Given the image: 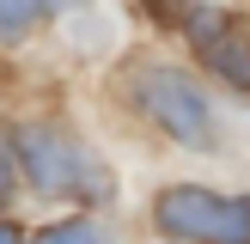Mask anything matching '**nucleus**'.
I'll return each instance as SVG.
<instances>
[{"mask_svg":"<svg viewBox=\"0 0 250 244\" xmlns=\"http://www.w3.org/2000/svg\"><path fill=\"white\" fill-rule=\"evenodd\" d=\"M141 104H146V116L165 134H177V141H208V98H202L195 80H183V73H171V67H153V73H141Z\"/></svg>","mask_w":250,"mask_h":244,"instance_id":"3","label":"nucleus"},{"mask_svg":"<svg viewBox=\"0 0 250 244\" xmlns=\"http://www.w3.org/2000/svg\"><path fill=\"white\" fill-rule=\"evenodd\" d=\"M153 220L171 238L195 244H250V202L244 195H214V189H165Z\"/></svg>","mask_w":250,"mask_h":244,"instance_id":"1","label":"nucleus"},{"mask_svg":"<svg viewBox=\"0 0 250 244\" xmlns=\"http://www.w3.org/2000/svg\"><path fill=\"white\" fill-rule=\"evenodd\" d=\"M0 244H24V232H19V226L6 220V226H0Z\"/></svg>","mask_w":250,"mask_h":244,"instance_id":"8","label":"nucleus"},{"mask_svg":"<svg viewBox=\"0 0 250 244\" xmlns=\"http://www.w3.org/2000/svg\"><path fill=\"white\" fill-rule=\"evenodd\" d=\"M37 244H104V238H98L92 220H61V226H49Z\"/></svg>","mask_w":250,"mask_h":244,"instance_id":"5","label":"nucleus"},{"mask_svg":"<svg viewBox=\"0 0 250 244\" xmlns=\"http://www.w3.org/2000/svg\"><path fill=\"white\" fill-rule=\"evenodd\" d=\"M208 55H214V67L226 73L232 85H250V61H244V43H214Z\"/></svg>","mask_w":250,"mask_h":244,"instance_id":"4","label":"nucleus"},{"mask_svg":"<svg viewBox=\"0 0 250 244\" xmlns=\"http://www.w3.org/2000/svg\"><path fill=\"white\" fill-rule=\"evenodd\" d=\"M12 141H0V202H12Z\"/></svg>","mask_w":250,"mask_h":244,"instance_id":"6","label":"nucleus"},{"mask_svg":"<svg viewBox=\"0 0 250 244\" xmlns=\"http://www.w3.org/2000/svg\"><path fill=\"white\" fill-rule=\"evenodd\" d=\"M19 159L24 171H31V183L43 195H61V189H80V195H104L110 177L92 165V153L85 146H73L61 128H19Z\"/></svg>","mask_w":250,"mask_h":244,"instance_id":"2","label":"nucleus"},{"mask_svg":"<svg viewBox=\"0 0 250 244\" xmlns=\"http://www.w3.org/2000/svg\"><path fill=\"white\" fill-rule=\"evenodd\" d=\"M24 6H31L37 19H43V12H61V6H80V0H24Z\"/></svg>","mask_w":250,"mask_h":244,"instance_id":"7","label":"nucleus"}]
</instances>
